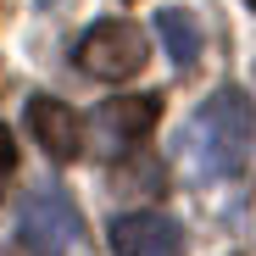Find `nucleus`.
<instances>
[{"instance_id":"obj_1","label":"nucleus","mask_w":256,"mask_h":256,"mask_svg":"<svg viewBox=\"0 0 256 256\" xmlns=\"http://www.w3.org/2000/svg\"><path fill=\"white\" fill-rule=\"evenodd\" d=\"M178 156L200 184H234L250 173V156H256V106L240 84H223L212 90L195 117L184 122L178 134Z\"/></svg>"},{"instance_id":"obj_2","label":"nucleus","mask_w":256,"mask_h":256,"mask_svg":"<svg viewBox=\"0 0 256 256\" xmlns=\"http://www.w3.org/2000/svg\"><path fill=\"white\" fill-rule=\"evenodd\" d=\"M84 234V218H78V200L62 190V184H34L17 206V245L28 256H67Z\"/></svg>"},{"instance_id":"obj_3","label":"nucleus","mask_w":256,"mask_h":256,"mask_svg":"<svg viewBox=\"0 0 256 256\" xmlns=\"http://www.w3.org/2000/svg\"><path fill=\"white\" fill-rule=\"evenodd\" d=\"M150 56V39L134 28V22H95V28H84L78 34V45H72V67L78 72H90V78H106V84H122V78H140Z\"/></svg>"},{"instance_id":"obj_4","label":"nucleus","mask_w":256,"mask_h":256,"mask_svg":"<svg viewBox=\"0 0 256 256\" xmlns=\"http://www.w3.org/2000/svg\"><path fill=\"white\" fill-rule=\"evenodd\" d=\"M22 117H28V134L39 140V150H45L50 162H78V156H84L90 122H84L67 100H56V95H34Z\"/></svg>"},{"instance_id":"obj_5","label":"nucleus","mask_w":256,"mask_h":256,"mask_svg":"<svg viewBox=\"0 0 256 256\" xmlns=\"http://www.w3.org/2000/svg\"><path fill=\"white\" fill-rule=\"evenodd\" d=\"M112 250L117 256H184V228L167 218V212H122L112 223Z\"/></svg>"},{"instance_id":"obj_6","label":"nucleus","mask_w":256,"mask_h":256,"mask_svg":"<svg viewBox=\"0 0 256 256\" xmlns=\"http://www.w3.org/2000/svg\"><path fill=\"white\" fill-rule=\"evenodd\" d=\"M156 117H162V100H156V95H122V100H106V106L95 112V134H100L117 156H128L134 145L150 140Z\"/></svg>"},{"instance_id":"obj_7","label":"nucleus","mask_w":256,"mask_h":256,"mask_svg":"<svg viewBox=\"0 0 256 256\" xmlns=\"http://www.w3.org/2000/svg\"><path fill=\"white\" fill-rule=\"evenodd\" d=\"M156 34H162V45H167V56H173L178 72L200 67L206 39H200V17H195L190 6H162V12H156Z\"/></svg>"},{"instance_id":"obj_8","label":"nucleus","mask_w":256,"mask_h":256,"mask_svg":"<svg viewBox=\"0 0 256 256\" xmlns=\"http://www.w3.org/2000/svg\"><path fill=\"white\" fill-rule=\"evenodd\" d=\"M12 167H17V145H12V134H6V122H0V195H6Z\"/></svg>"},{"instance_id":"obj_9","label":"nucleus","mask_w":256,"mask_h":256,"mask_svg":"<svg viewBox=\"0 0 256 256\" xmlns=\"http://www.w3.org/2000/svg\"><path fill=\"white\" fill-rule=\"evenodd\" d=\"M250 6H256V0H250Z\"/></svg>"}]
</instances>
